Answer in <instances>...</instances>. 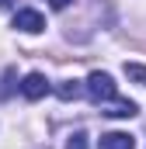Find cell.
Wrapping results in <instances>:
<instances>
[{
  "label": "cell",
  "mask_w": 146,
  "mask_h": 149,
  "mask_svg": "<svg viewBox=\"0 0 146 149\" xmlns=\"http://www.w3.org/2000/svg\"><path fill=\"white\" fill-rule=\"evenodd\" d=\"M87 97L94 101V104H105L115 97V80L108 73H101V70H94V73L87 76Z\"/></svg>",
  "instance_id": "6da1fadb"
},
{
  "label": "cell",
  "mask_w": 146,
  "mask_h": 149,
  "mask_svg": "<svg viewBox=\"0 0 146 149\" xmlns=\"http://www.w3.org/2000/svg\"><path fill=\"white\" fill-rule=\"evenodd\" d=\"M14 28H18V31H28V35H38V31L45 28V17H42L38 10H28V7H25V10L14 14Z\"/></svg>",
  "instance_id": "7a4b0ae2"
},
{
  "label": "cell",
  "mask_w": 146,
  "mask_h": 149,
  "mask_svg": "<svg viewBox=\"0 0 146 149\" xmlns=\"http://www.w3.org/2000/svg\"><path fill=\"white\" fill-rule=\"evenodd\" d=\"M45 90H49V80L42 73H28L21 80V94L28 97V101H38V97H45Z\"/></svg>",
  "instance_id": "3957f363"
},
{
  "label": "cell",
  "mask_w": 146,
  "mask_h": 149,
  "mask_svg": "<svg viewBox=\"0 0 146 149\" xmlns=\"http://www.w3.org/2000/svg\"><path fill=\"white\" fill-rule=\"evenodd\" d=\"M139 111L132 101H125V97H111L101 104V114H108V118H132V114Z\"/></svg>",
  "instance_id": "277c9868"
},
{
  "label": "cell",
  "mask_w": 146,
  "mask_h": 149,
  "mask_svg": "<svg viewBox=\"0 0 146 149\" xmlns=\"http://www.w3.org/2000/svg\"><path fill=\"white\" fill-rule=\"evenodd\" d=\"M101 149H136V139L129 132H105L101 135Z\"/></svg>",
  "instance_id": "5b68a950"
},
{
  "label": "cell",
  "mask_w": 146,
  "mask_h": 149,
  "mask_svg": "<svg viewBox=\"0 0 146 149\" xmlns=\"http://www.w3.org/2000/svg\"><path fill=\"white\" fill-rule=\"evenodd\" d=\"M56 94H59V101H77V97H80V83H77V80H63V83L56 87Z\"/></svg>",
  "instance_id": "8992f818"
},
{
  "label": "cell",
  "mask_w": 146,
  "mask_h": 149,
  "mask_svg": "<svg viewBox=\"0 0 146 149\" xmlns=\"http://www.w3.org/2000/svg\"><path fill=\"white\" fill-rule=\"evenodd\" d=\"M14 80H18V73H14V70H4V76H0V101H7V97H11Z\"/></svg>",
  "instance_id": "52a82bcc"
},
{
  "label": "cell",
  "mask_w": 146,
  "mask_h": 149,
  "mask_svg": "<svg viewBox=\"0 0 146 149\" xmlns=\"http://www.w3.org/2000/svg\"><path fill=\"white\" fill-rule=\"evenodd\" d=\"M125 76L136 80V83H143V80H146V66H139V63H125Z\"/></svg>",
  "instance_id": "ba28073f"
},
{
  "label": "cell",
  "mask_w": 146,
  "mask_h": 149,
  "mask_svg": "<svg viewBox=\"0 0 146 149\" xmlns=\"http://www.w3.org/2000/svg\"><path fill=\"white\" fill-rule=\"evenodd\" d=\"M66 149H87V135L84 132H73L70 139H66Z\"/></svg>",
  "instance_id": "9c48e42d"
},
{
  "label": "cell",
  "mask_w": 146,
  "mask_h": 149,
  "mask_svg": "<svg viewBox=\"0 0 146 149\" xmlns=\"http://www.w3.org/2000/svg\"><path fill=\"white\" fill-rule=\"evenodd\" d=\"M49 3H52V10H66L70 7V0H49Z\"/></svg>",
  "instance_id": "30bf717a"
},
{
  "label": "cell",
  "mask_w": 146,
  "mask_h": 149,
  "mask_svg": "<svg viewBox=\"0 0 146 149\" xmlns=\"http://www.w3.org/2000/svg\"><path fill=\"white\" fill-rule=\"evenodd\" d=\"M7 3H11V0H0V7H7Z\"/></svg>",
  "instance_id": "8fae6325"
}]
</instances>
